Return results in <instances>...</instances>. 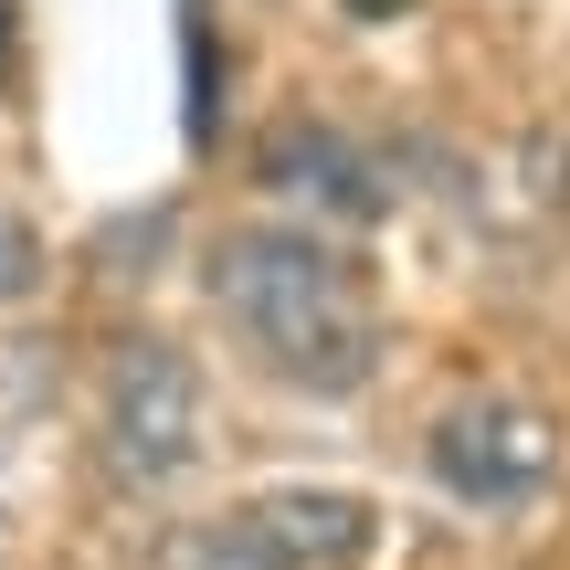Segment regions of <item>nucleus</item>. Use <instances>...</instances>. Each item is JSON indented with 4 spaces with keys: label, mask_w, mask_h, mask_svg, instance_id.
Instances as JSON below:
<instances>
[{
    "label": "nucleus",
    "mask_w": 570,
    "mask_h": 570,
    "mask_svg": "<svg viewBox=\"0 0 570 570\" xmlns=\"http://www.w3.org/2000/svg\"><path fill=\"white\" fill-rule=\"evenodd\" d=\"M148 570H285V560H275V539L233 508V518H190V529H169L159 550H148Z\"/></svg>",
    "instance_id": "obj_6"
},
{
    "label": "nucleus",
    "mask_w": 570,
    "mask_h": 570,
    "mask_svg": "<svg viewBox=\"0 0 570 570\" xmlns=\"http://www.w3.org/2000/svg\"><path fill=\"white\" fill-rule=\"evenodd\" d=\"M539 202H550V223L570 233V138H550V148H539Z\"/></svg>",
    "instance_id": "obj_8"
},
{
    "label": "nucleus",
    "mask_w": 570,
    "mask_h": 570,
    "mask_svg": "<svg viewBox=\"0 0 570 570\" xmlns=\"http://www.w3.org/2000/svg\"><path fill=\"white\" fill-rule=\"evenodd\" d=\"M42 275H53V254H42V233L21 223L11 202H0V317H11V306H32V296H42Z\"/></svg>",
    "instance_id": "obj_7"
},
{
    "label": "nucleus",
    "mask_w": 570,
    "mask_h": 570,
    "mask_svg": "<svg viewBox=\"0 0 570 570\" xmlns=\"http://www.w3.org/2000/svg\"><path fill=\"white\" fill-rule=\"evenodd\" d=\"M212 317L244 338L265 381L306 391V402H360L381 381V296L327 233L306 223H233L202 254Z\"/></svg>",
    "instance_id": "obj_1"
},
{
    "label": "nucleus",
    "mask_w": 570,
    "mask_h": 570,
    "mask_svg": "<svg viewBox=\"0 0 570 570\" xmlns=\"http://www.w3.org/2000/svg\"><path fill=\"white\" fill-rule=\"evenodd\" d=\"M244 518L275 539L285 570H360L370 560V529H381L370 497H348V487H265Z\"/></svg>",
    "instance_id": "obj_5"
},
{
    "label": "nucleus",
    "mask_w": 570,
    "mask_h": 570,
    "mask_svg": "<svg viewBox=\"0 0 570 570\" xmlns=\"http://www.w3.org/2000/svg\"><path fill=\"white\" fill-rule=\"evenodd\" d=\"M423 465H433V487H444L454 508L518 518V508H539L550 475H560V423L539 402H518V391H465V402L433 412Z\"/></svg>",
    "instance_id": "obj_3"
},
{
    "label": "nucleus",
    "mask_w": 570,
    "mask_h": 570,
    "mask_svg": "<svg viewBox=\"0 0 570 570\" xmlns=\"http://www.w3.org/2000/svg\"><path fill=\"white\" fill-rule=\"evenodd\" d=\"M254 180L285 190V202H306V212H327V223H381V212H391L381 148L348 138V127H327V117H285V127H265Z\"/></svg>",
    "instance_id": "obj_4"
},
{
    "label": "nucleus",
    "mask_w": 570,
    "mask_h": 570,
    "mask_svg": "<svg viewBox=\"0 0 570 570\" xmlns=\"http://www.w3.org/2000/svg\"><path fill=\"white\" fill-rule=\"evenodd\" d=\"M0 75H11V0H0Z\"/></svg>",
    "instance_id": "obj_9"
},
{
    "label": "nucleus",
    "mask_w": 570,
    "mask_h": 570,
    "mask_svg": "<svg viewBox=\"0 0 570 570\" xmlns=\"http://www.w3.org/2000/svg\"><path fill=\"white\" fill-rule=\"evenodd\" d=\"M212 454V402H202V370H190L180 338L159 327H127L96 370V465L117 475L127 497H159L180 487L190 465Z\"/></svg>",
    "instance_id": "obj_2"
}]
</instances>
